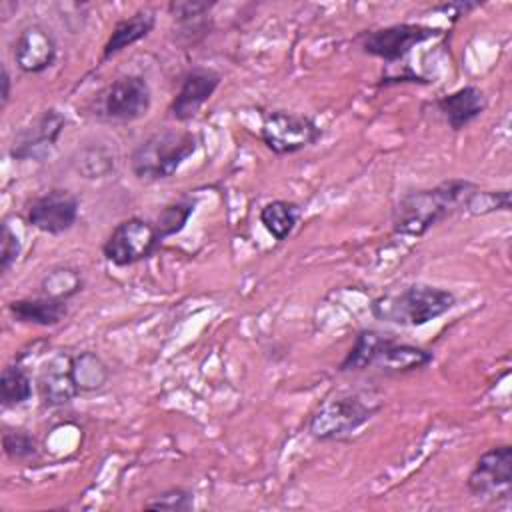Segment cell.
I'll list each match as a JSON object with an SVG mask.
<instances>
[{
	"label": "cell",
	"instance_id": "obj_13",
	"mask_svg": "<svg viewBox=\"0 0 512 512\" xmlns=\"http://www.w3.org/2000/svg\"><path fill=\"white\" fill-rule=\"evenodd\" d=\"M222 76L212 68H192L182 80L176 96L170 102V114L178 122L192 120L198 110L212 98L216 88L220 86Z\"/></svg>",
	"mask_w": 512,
	"mask_h": 512
},
{
	"label": "cell",
	"instance_id": "obj_25",
	"mask_svg": "<svg viewBox=\"0 0 512 512\" xmlns=\"http://www.w3.org/2000/svg\"><path fill=\"white\" fill-rule=\"evenodd\" d=\"M194 206H196V202L192 198H180V200H174V202L166 204L160 210L158 218L154 220L160 238L166 240V238L182 232L186 228L192 212H194Z\"/></svg>",
	"mask_w": 512,
	"mask_h": 512
},
{
	"label": "cell",
	"instance_id": "obj_4",
	"mask_svg": "<svg viewBox=\"0 0 512 512\" xmlns=\"http://www.w3.org/2000/svg\"><path fill=\"white\" fill-rule=\"evenodd\" d=\"M382 408L380 400L366 392L338 394L324 400L308 420V434L320 442L348 440L366 426Z\"/></svg>",
	"mask_w": 512,
	"mask_h": 512
},
{
	"label": "cell",
	"instance_id": "obj_24",
	"mask_svg": "<svg viewBox=\"0 0 512 512\" xmlns=\"http://www.w3.org/2000/svg\"><path fill=\"white\" fill-rule=\"evenodd\" d=\"M74 166L78 170V174H82L84 178H104L114 170V156L112 152L102 146H84L82 150H78V156L74 158Z\"/></svg>",
	"mask_w": 512,
	"mask_h": 512
},
{
	"label": "cell",
	"instance_id": "obj_16",
	"mask_svg": "<svg viewBox=\"0 0 512 512\" xmlns=\"http://www.w3.org/2000/svg\"><path fill=\"white\" fill-rule=\"evenodd\" d=\"M488 102L484 92L478 86H462L450 94H444L436 100V108L446 120V124L458 132L466 128L470 122H474L484 110Z\"/></svg>",
	"mask_w": 512,
	"mask_h": 512
},
{
	"label": "cell",
	"instance_id": "obj_15",
	"mask_svg": "<svg viewBox=\"0 0 512 512\" xmlns=\"http://www.w3.org/2000/svg\"><path fill=\"white\" fill-rule=\"evenodd\" d=\"M38 392H40L42 404L48 408L64 406L80 394L70 372L68 354H58L44 364L38 376Z\"/></svg>",
	"mask_w": 512,
	"mask_h": 512
},
{
	"label": "cell",
	"instance_id": "obj_20",
	"mask_svg": "<svg viewBox=\"0 0 512 512\" xmlns=\"http://www.w3.org/2000/svg\"><path fill=\"white\" fill-rule=\"evenodd\" d=\"M258 218H260V224L266 228V232L274 240L282 242L296 228L300 218V206L292 200H272L260 208Z\"/></svg>",
	"mask_w": 512,
	"mask_h": 512
},
{
	"label": "cell",
	"instance_id": "obj_30",
	"mask_svg": "<svg viewBox=\"0 0 512 512\" xmlns=\"http://www.w3.org/2000/svg\"><path fill=\"white\" fill-rule=\"evenodd\" d=\"M478 6H480L478 2H446V4L436 6L434 10L444 12V14H450L452 20H458L460 16H466L470 10H474V8H478Z\"/></svg>",
	"mask_w": 512,
	"mask_h": 512
},
{
	"label": "cell",
	"instance_id": "obj_8",
	"mask_svg": "<svg viewBox=\"0 0 512 512\" xmlns=\"http://www.w3.org/2000/svg\"><path fill=\"white\" fill-rule=\"evenodd\" d=\"M438 34H440V28L414 24V22H400V24L364 30L356 36V42L364 54H370L374 58H380L392 64L408 56L412 48H416L418 44L430 38H436Z\"/></svg>",
	"mask_w": 512,
	"mask_h": 512
},
{
	"label": "cell",
	"instance_id": "obj_31",
	"mask_svg": "<svg viewBox=\"0 0 512 512\" xmlns=\"http://www.w3.org/2000/svg\"><path fill=\"white\" fill-rule=\"evenodd\" d=\"M2 92H0V100H2V108L8 106L10 102V88H12V78H10V72L6 66H2Z\"/></svg>",
	"mask_w": 512,
	"mask_h": 512
},
{
	"label": "cell",
	"instance_id": "obj_28",
	"mask_svg": "<svg viewBox=\"0 0 512 512\" xmlns=\"http://www.w3.org/2000/svg\"><path fill=\"white\" fill-rule=\"evenodd\" d=\"M146 510H166V512H188L194 508V494L188 488L172 486L150 500L144 502Z\"/></svg>",
	"mask_w": 512,
	"mask_h": 512
},
{
	"label": "cell",
	"instance_id": "obj_12",
	"mask_svg": "<svg viewBox=\"0 0 512 512\" xmlns=\"http://www.w3.org/2000/svg\"><path fill=\"white\" fill-rule=\"evenodd\" d=\"M66 126L64 114L50 108L44 110L30 126H26L10 148V156L14 160H42L50 154L54 144L58 142L62 130Z\"/></svg>",
	"mask_w": 512,
	"mask_h": 512
},
{
	"label": "cell",
	"instance_id": "obj_17",
	"mask_svg": "<svg viewBox=\"0 0 512 512\" xmlns=\"http://www.w3.org/2000/svg\"><path fill=\"white\" fill-rule=\"evenodd\" d=\"M214 2H170L168 12L176 24V40L182 46H194L202 42L212 28L210 10Z\"/></svg>",
	"mask_w": 512,
	"mask_h": 512
},
{
	"label": "cell",
	"instance_id": "obj_29",
	"mask_svg": "<svg viewBox=\"0 0 512 512\" xmlns=\"http://www.w3.org/2000/svg\"><path fill=\"white\" fill-rule=\"evenodd\" d=\"M22 252V242L18 238V234L10 228V224L4 220L2 222V232H0V270L2 274H6L12 264L18 260Z\"/></svg>",
	"mask_w": 512,
	"mask_h": 512
},
{
	"label": "cell",
	"instance_id": "obj_11",
	"mask_svg": "<svg viewBox=\"0 0 512 512\" xmlns=\"http://www.w3.org/2000/svg\"><path fill=\"white\" fill-rule=\"evenodd\" d=\"M80 214L78 198L66 188H52L36 198H32L26 206V222L44 232V234H64L68 232Z\"/></svg>",
	"mask_w": 512,
	"mask_h": 512
},
{
	"label": "cell",
	"instance_id": "obj_22",
	"mask_svg": "<svg viewBox=\"0 0 512 512\" xmlns=\"http://www.w3.org/2000/svg\"><path fill=\"white\" fill-rule=\"evenodd\" d=\"M32 398V378L20 364H8L0 374V402L4 408H16Z\"/></svg>",
	"mask_w": 512,
	"mask_h": 512
},
{
	"label": "cell",
	"instance_id": "obj_2",
	"mask_svg": "<svg viewBox=\"0 0 512 512\" xmlns=\"http://www.w3.org/2000/svg\"><path fill=\"white\" fill-rule=\"evenodd\" d=\"M478 186L464 178H450L432 188L406 192L394 206L392 230L402 236H422L434 224L464 208L466 198Z\"/></svg>",
	"mask_w": 512,
	"mask_h": 512
},
{
	"label": "cell",
	"instance_id": "obj_10",
	"mask_svg": "<svg viewBox=\"0 0 512 512\" xmlns=\"http://www.w3.org/2000/svg\"><path fill=\"white\" fill-rule=\"evenodd\" d=\"M466 488L474 498L508 500L512 488V446L498 444L482 452L466 478Z\"/></svg>",
	"mask_w": 512,
	"mask_h": 512
},
{
	"label": "cell",
	"instance_id": "obj_14",
	"mask_svg": "<svg viewBox=\"0 0 512 512\" xmlns=\"http://www.w3.org/2000/svg\"><path fill=\"white\" fill-rule=\"evenodd\" d=\"M58 56V44L50 30L40 24H30L20 30L14 44L16 66L26 74H40L48 70Z\"/></svg>",
	"mask_w": 512,
	"mask_h": 512
},
{
	"label": "cell",
	"instance_id": "obj_9",
	"mask_svg": "<svg viewBox=\"0 0 512 512\" xmlns=\"http://www.w3.org/2000/svg\"><path fill=\"white\" fill-rule=\"evenodd\" d=\"M320 136L322 130L310 116L286 110H270L262 114L260 140L278 156L296 154L312 146Z\"/></svg>",
	"mask_w": 512,
	"mask_h": 512
},
{
	"label": "cell",
	"instance_id": "obj_23",
	"mask_svg": "<svg viewBox=\"0 0 512 512\" xmlns=\"http://www.w3.org/2000/svg\"><path fill=\"white\" fill-rule=\"evenodd\" d=\"M84 286V278L78 268L74 266H56L52 268L40 282V292L44 296L64 300L76 296Z\"/></svg>",
	"mask_w": 512,
	"mask_h": 512
},
{
	"label": "cell",
	"instance_id": "obj_19",
	"mask_svg": "<svg viewBox=\"0 0 512 512\" xmlns=\"http://www.w3.org/2000/svg\"><path fill=\"white\" fill-rule=\"evenodd\" d=\"M8 312L20 324L56 326L68 314V304L64 300L40 294L34 298H18L8 302Z\"/></svg>",
	"mask_w": 512,
	"mask_h": 512
},
{
	"label": "cell",
	"instance_id": "obj_6",
	"mask_svg": "<svg viewBox=\"0 0 512 512\" xmlns=\"http://www.w3.org/2000/svg\"><path fill=\"white\" fill-rule=\"evenodd\" d=\"M162 244L154 222L140 216H130L118 222L102 244L104 258L114 266H132L148 260Z\"/></svg>",
	"mask_w": 512,
	"mask_h": 512
},
{
	"label": "cell",
	"instance_id": "obj_27",
	"mask_svg": "<svg viewBox=\"0 0 512 512\" xmlns=\"http://www.w3.org/2000/svg\"><path fill=\"white\" fill-rule=\"evenodd\" d=\"M2 450L12 462H28L38 458L40 444L38 440L20 428H6L2 432Z\"/></svg>",
	"mask_w": 512,
	"mask_h": 512
},
{
	"label": "cell",
	"instance_id": "obj_1",
	"mask_svg": "<svg viewBox=\"0 0 512 512\" xmlns=\"http://www.w3.org/2000/svg\"><path fill=\"white\" fill-rule=\"evenodd\" d=\"M434 360L432 352L400 342L394 334L364 328L356 334L352 348L340 362V372H368L374 370L384 376H400L426 368Z\"/></svg>",
	"mask_w": 512,
	"mask_h": 512
},
{
	"label": "cell",
	"instance_id": "obj_5",
	"mask_svg": "<svg viewBox=\"0 0 512 512\" xmlns=\"http://www.w3.org/2000/svg\"><path fill=\"white\" fill-rule=\"evenodd\" d=\"M198 136L188 130H162L142 140L130 154L132 174L140 180H166L196 152Z\"/></svg>",
	"mask_w": 512,
	"mask_h": 512
},
{
	"label": "cell",
	"instance_id": "obj_21",
	"mask_svg": "<svg viewBox=\"0 0 512 512\" xmlns=\"http://www.w3.org/2000/svg\"><path fill=\"white\" fill-rule=\"evenodd\" d=\"M70 372L80 394L100 390L110 378L106 362L94 352H80L76 356H70Z\"/></svg>",
	"mask_w": 512,
	"mask_h": 512
},
{
	"label": "cell",
	"instance_id": "obj_18",
	"mask_svg": "<svg viewBox=\"0 0 512 512\" xmlns=\"http://www.w3.org/2000/svg\"><path fill=\"white\" fill-rule=\"evenodd\" d=\"M156 24V16L152 10L148 8H142V10H136L134 14L126 16V18H120L112 30H110V36L106 40V44L102 46V56H100V62H106L110 58H114L116 54H120L122 50L130 48L132 44L144 40L152 28Z\"/></svg>",
	"mask_w": 512,
	"mask_h": 512
},
{
	"label": "cell",
	"instance_id": "obj_3",
	"mask_svg": "<svg viewBox=\"0 0 512 512\" xmlns=\"http://www.w3.org/2000/svg\"><path fill=\"white\" fill-rule=\"evenodd\" d=\"M456 306V294L432 284H410L398 292H386L372 300L370 314L388 324L418 328Z\"/></svg>",
	"mask_w": 512,
	"mask_h": 512
},
{
	"label": "cell",
	"instance_id": "obj_26",
	"mask_svg": "<svg viewBox=\"0 0 512 512\" xmlns=\"http://www.w3.org/2000/svg\"><path fill=\"white\" fill-rule=\"evenodd\" d=\"M510 190H480L476 188L464 202V210L472 216H486L494 212H510Z\"/></svg>",
	"mask_w": 512,
	"mask_h": 512
},
{
	"label": "cell",
	"instance_id": "obj_7",
	"mask_svg": "<svg viewBox=\"0 0 512 512\" xmlns=\"http://www.w3.org/2000/svg\"><path fill=\"white\" fill-rule=\"evenodd\" d=\"M152 92L144 76L126 74L112 80L96 98V116L108 122H134L148 114Z\"/></svg>",
	"mask_w": 512,
	"mask_h": 512
}]
</instances>
